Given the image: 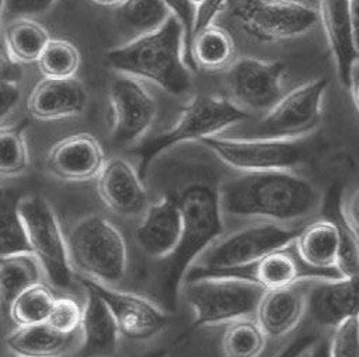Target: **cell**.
I'll return each mask as SVG.
<instances>
[{
  "instance_id": "cell-1",
  "label": "cell",
  "mask_w": 359,
  "mask_h": 357,
  "mask_svg": "<svg viewBox=\"0 0 359 357\" xmlns=\"http://www.w3.org/2000/svg\"><path fill=\"white\" fill-rule=\"evenodd\" d=\"M222 217L300 227L321 206V193L292 171L241 172L217 186Z\"/></svg>"
},
{
  "instance_id": "cell-2",
  "label": "cell",
  "mask_w": 359,
  "mask_h": 357,
  "mask_svg": "<svg viewBox=\"0 0 359 357\" xmlns=\"http://www.w3.org/2000/svg\"><path fill=\"white\" fill-rule=\"evenodd\" d=\"M181 218L182 237L177 251L160 262L156 290L168 311L175 307L178 291L196 258L212 244L224 228L217 188L205 183H192L175 195Z\"/></svg>"
},
{
  "instance_id": "cell-3",
  "label": "cell",
  "mask_w": 359,
  "mask_h": 357,
  "mask_svg": "<svg viewBox=\"0 0 359 357\" xmlns=\"http://www.w3.org/2000/svg\"><path fill=\"white\" fill-rule=\"evenodd\" d=\"M107 60L115 70L147 78L172 95H181L191 87L184 29L174 15L156 31L109 49Z\"/></svg>"
},
{
  "instance_id": "cell-4",
  "label": "cell",
  "mask_w": 359,
  "mask_h": 357,
  "mask_svg": "<svg viewBox=\"0 0 359 357\" xmlns=\"http://www.w3.org/2000/svg\"><path fill=\"white\" fill-rule=\"evenodd\" d=\"M74 272L94 283L122 288L129 273V248L121 230L107 217L91 213L65 232Z\"/></svg>"
},
{
  "instance_id": "cell-5",
  "label": "cell",
  "mask_w": 359,
  "mask_h": 357,
  "mask_svg": "<svg viewBox=\"0 0 359 357\" xmlns=\"http://www.w3.org/2000/svg\"><path fill=\"white\" fill-rule=\"evenodd\" d=\"M299 230L300 227L251 221V224L227 234L222 232L196 258L185 280L205 274H226L248 267L264 255L292 245Z\"/></svg>"
},
{
  "instance_id": "cell-6",
  "label": "cell",
  "mask_w": 359,
  "mask_h": 357,
  "mask_svg": "<svg viewBox=\"0 0 359 357\" xmlns=\"http://www.w3.org/2000/svg\"><path fill=\"white\" fill-rule=\"evenodd\" d=\"M181 290L191 305L194 326L226 325L231 321L254 316L264 288L237 274H205L189 277Z\"/></svg>"
},
{
  "instance_id": "cell-7",
  "label": "cell",
  "mask_w": 359,
  "mask_h": 357,
  "mask_svg": "<svg viewBox=\"0 0 359 357\" xmlns=\"http://www.w3.org/2000/svg\"><path fill=\"white\" fill-rule=\"evenodd\" d=\"M247 112L231 101L216 95H195L181 111L177 122L165 132L144 139L135 153L139 155V175L143 178L153 160L170 147L217 136L227 127L247 119Z\"/></svg>"
},
{
  "instance_id": "cell-8",
  "label": "cell",
  "mask_w": 359,
  "mask_h": 357,
  "mask_svg": "<svg viewBox=\"0 0 359 357\" xmlns=\"http://www.w3.org/2000/svg\"><path fill=\"white\" fill-rule=\"evenodd\" d=\"M29 252L38 260L42 274L59 288H69L73 281V267L69 260L65 231L57 216L41 195H25L15 202Z\"/></svg>"
},
{
  "instance_id": "cell-9",
  "label": "cell",
  "mask_w": 359,
  "mask_h": 357,
  "mask_svg": "<svg viewBox=\"0 0 359 357\" xmlns=\"http://www.w3.org/2000/svg\"><path fill=\"white\" fill-rule=\"evenodd\" d=\"M222 162L240 172L292 171L306 158L300 141L283 139H236L210 136L201 140Z\"/></svg>"
},
{
  "instance_id": "cell-10",
  "label": "cell",
  "mask_w": 359,
  "mask_h": 357,
  "mask_svg": "<svg viewBox=\"0 0 359 357\" xmlns=\"http://www.w3.org/2000/svg\"><path fill=\"white\" fill-rule=\"evenodd\" d=\"M243 29L259 41H283L309 32L317 11L300 0H241L233 11Z\"/></svg>"
},
{
  "instance_id": "cell-11",
  "label": "cell",
  "mask_w": 359,
  "mask_h": 357,
  "mask_svg": "<svg viewBox=\"0 0 359 357\" xmlns=\"http://www.w3.org/2000/svg\"><path fill=\"white\" fill-rule=\"evenodd\" d=\"M328 81L310 80L282 95L257 126L259 137L296 140L310 133L321 118V99Z\"/></svg>"
},
{
  "instance_id": "cell-12",
  "label": "cell",
  "mask_w": 359,
  "mask_h": 357,
  "mask_svg": "<svg viewBox=\"0 0 359 357\" xmlns=\"http://www.w3.org/2000/svg\"><path fill=\"white\" fill-rule=\"evenodd\" d=\"M112 112V141L119 147L135 144L156 118V101L133 76L121 73L108 85Z\"/></svg>"
},
{
  "instance_id": "cell-13",
  "label": "cell",
  "mask_w": 359,
  "mask_h": 357,
  "mask_svg": "<svg viewBox=\"0 0 359 357\" xmlns=\"http://www.w3.org/2000/svg\"><path fill=\"white\" fill-rule=\"evenodd\" d=\"M81 281L107 304L121 336L135 342L149 340L168 326V311L158 302L132 291L94 283L86 277H81Z\"/></svg>"
},
{
  "instance_id": "cell-14",
  "label": "cell",
  "mask_w": 359,
  "mask_h": 357,
  "mask_svg": "<svg viewBox=\"0 0 359 357\" xmlns=\"http://www.w3.org/2000/svg\"><path fill=\"white\" fill-rule=\"evenodd\" d=\"M285 64L278 60L244 57L227 71V88L231 102L240 109L268 111L282 97Z\"/></svg>"
},
{
  "instance_id": "cell-15",
  "label": "cell",
  "mask_w": 359,
  "mask_h": 357,
  "mask_svg": "<svg viewBox=\"0 0 359 357\" xmlns=\"http://www.w3.org/2000/svg\"><path fill=\"white\" fill-rule=\"evenodd\" d=\"M318 18L334 55L338 74L348 87L358 70V0H320Z\"/></svg>"
},
{
  "instance_id": "cell-16",
  "label": "cell",
  "mask_w": 359,
  "mask_h": 357,
  "mask_svg": "<svg viewBox=\"0 0 359 357\" xmlns=\"http://www.w3.org/2000/svg\"><path fill=\"white\" fill-rule=\"evenodd\" d=\"M97 179V190L105 206L119 217L140 218L149 207L143 178L125 158L105 161Z\"/></svg>"
},
{
  "instance_id": "cell-17",
  "label": "cell",
  "mask_w": 359,
  "mask_h": 357,
  "mask_svg": "<svg viewBox=\"0 0 359 357\" xmlns=\"http://www.w3.org/2000/svg\"><path fill=\"white\" fill-rule=\"evenodd\" d=\"M306 312L314 323L335 329L358 316V276H324L309 280Z\"/></svg>"
},
{
  "instance_id": "cell-18",
  "label": "cell",
  "mask_w": 359,
  "mask_h": 357,
  "mask_svg": "<svg viewBox=\"0 0 359 357\" xmlns=\"http://www.w3.org/2000/svg\"><path fill=\"white\" fill-rule=\"evenodd\" d=\"M137 248L149 259L163 262L178 248L182 237V218L175 195H165L149 204L135 228Z\"/></svg>"
},
{
  "instance_id": "cell-19",
  "label": "cell",
  "mask_w": 359,
  "mask_h": 357,
  "mask_svg": "<svg viewBox=\"0 0 359 357\" xmlns=\"http://www.w3.org/2000/svg\"><path fill=\"white\" fill-rule=\"evenodd\" d=\"M105 164V153L100 141L88 133H74L60 139L45 157L46 169L66 182L95 179Z\"/></svg>"
},
{
  "instance_id": "cell-20",
  "label": "cell",
  "mask_w": 359,
  "mask_h": 357,
  "mask_svg": "<svg viewBox=\"0 0 359 357\" xmlns=\"http://www.w3.org/2000/svg\"><path fill=\"white\" fill-rule=\"evenodd\" d=\"M87 105V90L80 78H46L38 81L28 98V113L41 122L80 115Z\"/></svg>"
},
{
  "instance_id": "cell-21",
  "label": "cell",
  "mask_w": 359,
  "mask_h": 357,
  "mask_svg": "<svg viewBox=\"0 0 359 357\" xmlns=\"http://www.w3.org/2000/svg\"><path fill=\"white\" fill-rule=\"evenodd\" d=\"M310 279L313 277L289 287L264 291L254 318L266 339H280L299 325L306 312V291Z\"/></svg>"
},
{
  "instance_id": "cell-22",
  "label": "cell",
  "mask_w": 359,
  "mask_h": 357,
  "mask_svg": "<svg viewBox=\"0 0 359 357\" xmlns=\"http://www.w3.org/2000/svg\"><path fill=\"white\" fill-rule=\"evenodd\" d=\"M339 246L341 225L330 220H316L300 227L293 241V248L300 262L320 274L321 272H327L338 276L335 265Z\"/></svg>"
},
{
  "instance_id": "cell-23",
  "label": "cell",
  "mask_w": 359,
  "mask_h": 357,
  "mask_svg": "<svg viewBox=\"0 0 359 357\" xmlns=\"http://www.w3.org/2000/svg\"><path fill=\"white\" fill-rule=\"evenodd\" d=\"M86 290L87 297L79 329L80 354L81 357H109L116 351L119 329L102 298L94 290Z\"/></svg>"
},
{
  "instance_id": "cell-24",
  "label": "cell",
  "mask_w": 359,
  "mask_h": 357,
  "mask_svg": "<svg viewBox=\"0 0 359 357\" xmlns=\"http://www.w3.org/2000/svg\"><path fill=\"white\" fill-rule=\"evenodd\" d=\"M80 330L60 333L46 322L15 326L7 337V349L17 357H63L79 347Z\"/></svg>"
},
{
  "instance_id": "cell-25",
  "label": "cell",
  "mask_w": 359,
  "mask_h": 357,
  "mask_svg": "<svg viewBox=\"0 0 359 357\" xmlns=\"http://www.w3.org/2000/svg\"><path fill=\"white\" fill-rule=\"evenodd\" d=\"M302 265L303 263L297 258L292 244L259 258L248 266L251 269L250 272L247 270L245 277L259 284L265 291L278 290L289 287L303 279H309L303 276Z\"/></svg>"
},
{
  "instance_id": "cell-26",
  "label": "cell",
  "mask_w": 359,
  "mask_h": 357,
  "mask_svg": "<svg viewBox=\"0 0 359 357\" xmlns=\"http://www.w3.org/2000/svg\"><path fill=\"white\" fill-rule=\"evenodd\" d=\"M3 49L14 64L36 63L50 39L49 31L34 18H18L3 25Z\"/></svg>"
},
{
  "instance_id": "cell-27",
  "label": "cell",
  "mask_w": 359,
  "mask_h": 357,
  "mask_svg": "<svg viewBox=\"0 0 359 357\" xmlns=\"http://www.w3.org/2000/svg\"><path fill=\"white\" fill-rule=\"evenodd\" d=\"M41 277V266L29 251L0 255V312L7 315L13 301Z\"/></svg>"
},
{
  "instance_id": "cell-28",
  "label": "cell",
  "mask_w": 359,
  "mask_h": 357,
  "mask_svg": "<svg viewBox=\"0 0 359 357\" xmlns=\"http://www.w3.org/2000/svg\"><path fill=\"white\" fill-rule=\"evenodd\" d=\"M234 56V42L230 34L213 24L194 34L191 62L206 70H220L230 66Z\"/></svg>"
},
{
  "instance_id": "cell-29",
  "label": "cell",
  "mask_w": 359,
  "mask_h": 357,
  "mask_svg": "<svg viewBox=\"0 0 359 357\" xmlns=\"http://www.w3.org/2000/svg\"><path fill=\"white\" fill-rule=\"evenodd\" d=\"M171 15L163 0H122L116 8L119 27L133 38L160 28Z\"/></svg>"
},
{
  "instance_id": "cell-30",
  "label": "cell",
  "mask_w": 359,
  "mask_h": 357,
  "mask_svg": "<svg viewBox=\"0 0 359 357\" xmlns=\"http://www.w3.org/2000/svg\"><path fill=\"white\" fill-rule=\"evenodd\" d=\"M265 344L266 336L254 316L226 323L220 339L223 357H259L264 353Z\"/></svg>"
},
{
  "instance_id": "cell-31",
  "label": "cell",
  "mask_w": 359,
  "mask_h": 357,
  "mask_svg": "<svg viewBox=\"0 0 359 357\" xmlns=\"http://www.w3.org/2000/svg\"><path fill=\"white\" fill-rule=\"evenodd\" d=\"M55 295L41 281L24 290L10 305L7 315L17 326L46 322Z\"/></svg>"
},
{
  "instance_id": "cell-32",
  "label": "cell",
  "mask_w": 359,
  "mask_h": 357,
  "mask_svg": "<svg viewBox=\"0 0 359 357\" xmlns=\"http://www.w3.org/2000/svg\"><path fill=\"white\" fill-rule=\"evenodd\" d=\"M36 66L46 78L74 77L80 67V52L70 41L50 38L38 57Z\"/></svg>"
},
{
  "instance_id": "cell-33",
  "label": "cell",
  "mask_w": 359,
  "mask_h": 357,
  "mask_svg": "<svg viewBox=\"0 0 359 357\" xmlns=\"http://www.w3.org/2000/svg\"><path fill=\"white\" fill-rule=\"evenodd\" d=\"M28 165L29 153L22 132L14 126H0V179L24 174Z\"/></svg>"
},
{
  "instance_id": "cell-34",
  "label": "cell",
  "mask_w": 359,
  "mask_h": 357,
  "mask_svg": "<svg viewBox=\"0 0 359 357\" xmlns=\"http://www.w3.org/2000/svg\"><path fill=\"white\" fill-rule=\"evenodd\" d=\"M29 251L21 218L15 209L0 189V255Z\"/></svg>"
},
{
  "instance_id": "cell-35",
  "label": "cell",
  "mask_w": 359,
  "mask_h": 357,
  "mask_svg": "<svg viewBox=\"0 0 359 357\" xmlns=\"http://www.w3.org/2000/svg\"><path fill=\"white\" fill-rule=\"evenodd\" d=\"M83 305L72 297H55L46 323L60 333H76L80 329Z\"/></svg>"
},
{
  "instance_id": "cell-36",
  "label": "cell",
  "mask_w": 359,
  "mask_h": 357,
  "mask_svg": "<svg viewBox=\"0 0 359 357\" xmlns=\"http://www.w3.org/2000/svg\"><path fill=\"white\" fill-rule=\"evenodd\" d=\"M328 357H359L358 316L344 321L334 329L328 342Z\"/></svg>"
},
{
  "instance_id": "cell-37",
  "label": "cell",
  "mask_w": 359,
  "mask_h": 357,
  "mask_svg": "<svg viewBox=\"0 0 359 357\" xmlns=\"http://www.w3.org/2000/svg\"><path fill=\"white\" fill-rule=\"evenodd\" d=\"M22 97L20 80L0 64V126L14 113Z\"/></svg>"
},
{
  "instance_id": "cell-38",
  "label": "cell",
  "mask_w": 359,
  "mask_h": 357,
  "mask_svg": "<svg viewBox=\"0 0 359 357\" xmlns=\"http://www.w3.org/2000/svg\"><path fill=\"white\" fill-rule=\"evenodd\" d=\"M57 0H4L1 22L18 18H34L49 11Z\"/></svg>"
},
{
  "instance_id": "cell-39",
  "label": "cell",
  "mask_w": 359,
  "mask_h": 357,
  "mask_svg": "<svg viewBox=\"0 0 359 357\" xmlns=\"http://www.w3.org/2000/svg\"><path fill=\"white\" fill-rule=\"evenodd\" d=\"M163 3L170 10L171 15H174L182 25L185 60H187V63H192L191 62V42L194 38L196 7L194 4H191L188 0H163Z\"/></svg>"
},
{
  "instance_id": "cell-40",
  "label": "cell",
  "mask_w": 359,
  "mask_h": 357,
  "mask_svg": "<svg viewBox=\"0 0 359 357\" xmlns=\"http://www.w3.org/2000/svg\"><path fill=\"white\" fill-rule=\"evenodd\" d=\"M339 224L346 228L351 234L358 237L359 224V204H358V190L349 192L339 204Z\"/></svg>"
},
{
  "instance_id": "cell-41",
  "label": "cell",
  "mask_w": 359,
  "mask_h": 357,
  "mask_svg": "<svg viewBox=\"0 0 359 357\" xmlns=\"http://www.w3.org/2000/svg\"><path fill=\"white\" fill-rule=\"evenodd\" d=\"M317 342H318V337L316 333L302 332L294 339H292L273 357H304Z\"/></svg>"
},
{
  "instance_id": "cell-42",
  "label": "cell",
  "mask_w": 359,
  "mask_h": 357,
  "mask_svg": "<svg viewBox=\"0 0 359 357\" xmlns=\"http://www.w3.org/2000/svg\"><path fill=\"white\" fill-rule=\"evenodd\" d=\"M224 0H205L201 6L196 8L195 15V25H194V34L203 27L212 24L213 18L219 14V11L223 8Z\"/></svg>"
},
{
  "instance_id": "cell-43",
  "label": "cell",
  "mask_w": 359,
  "mask_h": 357,
  "mask_svg": "<svg viewBox=\"0 0 359 357\" xmlns=\"http://www.w3.org/2000/svg\"><path fill=\"white\" fill-rule=\"evenodd\" d=\"M304 357H328V342H317Z\"/></svg>"
},
{
  "instance_id": "cell-44",
  "label": "cell",
  "mask_w": 359,
  "mask_h": 357,
  "mask_svg": "<svg viewBox=\"0 0 359 357\" xmlns=\"http://www.w3.org/2000/svg\"><path fill=\"white\" fill-rule=\"evenodd\" d=\"M142 357H167V350L165 349H154V350L144 353Z\"/></svg>"
},
{
  "instance_id": "cell-45",
  "label": "cell",
  "mask_w": 359,
  "mask_h": 357,
  "mask_svg": "<svg viewBox=\"0 0 359 357\" xmlns=\"http://www.w3.org/2000/svg\"><path fill=\"white\" fill-rule=\"evenodd\" d=\"M91 1L100 6H118L122 0H91Z\"/></svg>"
},
{
  "instance_id": "cell-46",
  "label": "cell",
  "mask_w": 359,
  "mask_h": 357,
  "mask_svg": "<svg viewBox=\"0 0 359 357\" xmlns=\"http://www.w3.org/2000/svg\"><path fill=\"white\" fill-rule=\"evenodd\" d=\"M188 1H189L191 4H194V6L198 8V6H201V4H202L205 0H188Z\"/></svg>"
}]
</instances>
